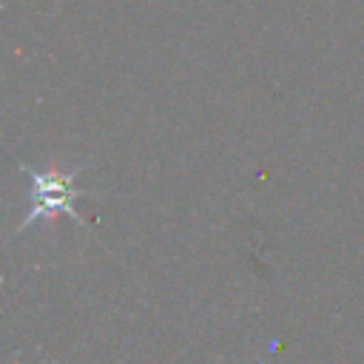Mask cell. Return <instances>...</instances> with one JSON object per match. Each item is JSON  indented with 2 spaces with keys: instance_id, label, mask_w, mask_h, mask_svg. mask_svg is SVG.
Listing matches in <instances>:
<instances>
[{
  "instance_id": "6da1fadb",
  "label": "cell",
  "mask_w": 364,
  "mask_h": 364,
  "mask_svg": "<svg viewBox=\"0 0 364 364\" xmlns=\"http://www.w3.org/2000/svg\"><path fill=\"white\" fill-rule=\"evenodd\" d=\"M71 179H74V173H43V176H34V193H31V202H34V210L26 216V222L23 225H28V222H34L37 216H51V213H71L74 216V210H71V199L77 196V191L71 188ZM20 225V228H23Z\"/></svg>"
}]
</instances>
